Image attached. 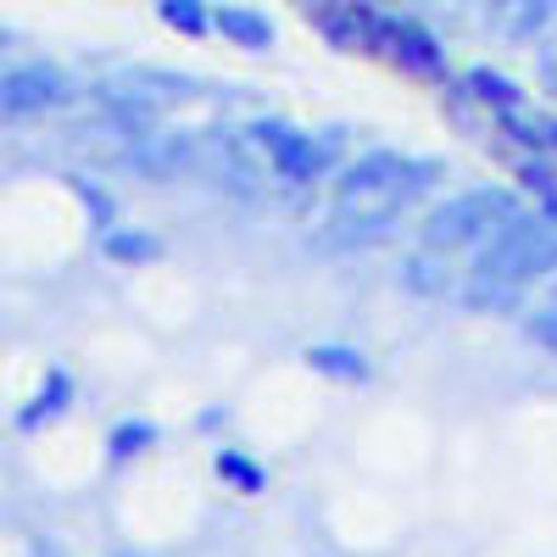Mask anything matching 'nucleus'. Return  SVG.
Instances as JSON below:
<instances>
[{"label":"nucleus","mask_w":557,"mask_h":557,"mask_svg":"<svg viewBox=\"0 0 557 557\" xmlns=\"http://www.w3.org/2000/svg\"><path fill=\"white\" fill-rule=\"evenodd\" d=\"M441 184L435 157H412V151H357L351 162L335 168L330 178V207H335V235L341 240H380L401 223L407 207H418Z\"/></svg>","instance_id":"f257e3e1"},{"label":"nucleus","mask_w":557,"mask_h":557,"mask_svg":"<svg viewBox=\"0 0 557 557\" xmlns=\"http://www.w3.org/2000/svg\"><path fill=\"white\" fill-rule=\"evenodd\" d=\"M552 273H557V212L524 207L469 262V273H462V307L507 318V312L524 307V290H535Z\"/></svg>","instance_id":"f03ea898"},{"label":"nucleus","mask_w":557,"mask_h":557,"mask_svg":"<svg viewBox=\"0 0 557 557\" xmlns=\"http://www.w3.org/2000/svg\"><path fill=\"white\" fill-rule=\"evenodd\" d=\"M524 207H530V196L507 190V184H474V190L441 196L424 212V223H418V246L435 257H480Z\"/></svg>","instance_id":"7ed1b4c3"},{"label":"nucleus","mask_w":557,"mask_h":557,"mask_svg":"<svg viewBox=\"0 0 557 557\" xmlns=\"http://www.w3.org/2000/svg\"><path fill=\"white\" fill-rule=\"evenodd\" d=\"M246 139L257 146L262 168L278 173L285 184H318L323 173H330V162H335L318 134H307V128H296L285 117H251L246 123Z\"/></svg>","instance_id":"20e7f679"},{"label":"nucleus","mask_w":557,"mask_h":557,"mask_svg":"<svg viewBox=\"0 0 557 557\" xmlns=\"http://www.w3.org/2000/svg\"><path fill=\"white\" fill-rule=\"evenodd\" d=\"M73 96V84L51 62H12L0 73V123H34L45 112H57Z\"/></svg>","instance_id":"39448f33"},{"label":"nucleus","mask_w":557,"mask_h":557,"mask_svg":"<svg viewBox=\"0 0 557 557\" xmlns=\"http://www.w3.org/2000/svg\"><path fill=\"white\" fill-rule=\"evenodd\" d=\"M380 57H391L412 78H435V84L446 78V45L418 17H401V12H380Z\"/></svg>","instance_id":"423d86ee"},{"label":"nucleus","mask_w":557,"mask_h":557,"mask_svg":"<svg viewBox=\"0 0 557 557\" xmlns=\"http://www.w3.org/2000/svg\"><path fill=\"white\" fill-rule=\"evenodd\" d=\"M312 17H318L323 39L341 45V51L380 57V7H368V0H323Z\"/></svg>","instance_id":"0eeeda50"},{"label":"nucleus","mask_w":557,"mask_h":557,"mask_svg":"<svg viewBox=\"0 0 557 557\" xmlns=\"http://www.w3.org/2000/svg\"><path fill=\"white\" fill-rule=\"evenodd\" d=\"M401 285L418 296V301H446V296H462V278L451 273V257H435V251H407L401 257Z\"/></svg>","instance_id":"6e6552de"},{"label":"nucleus","mask_w":557,"mask_h":557,"mask_svg":"<svg viewBox=\"0 0 557 557\" xmlns=\"http://www.w3.org/2000/svg\"><path fill=\"white\" fill-rule=\"evenodd\" d=\"M301 362L312 368V374H323L330 385H368V374H374V362H368L351 341H318L301 351Z\"/></svg>","instance_id":"1a4fd4ad"},{"label":"nucleus","mask_w":557,"mask_h":557,"mask_svg":"<svg viewBox=\"0 0 557 557\" xmlns=\"http://www.w3.org/2000/svg\"><path fill=\"white\" fill-rule=\"evenodd\" d=\"M212 23H218V34L228 45H240V51H268V45H273V17L246 7V0H218Z\"/></svg>","instance_id":"9d476101"},{"label":"nucleus","mask_w":557,"mask_h":557,"mask_svg":"<svg viewBox=\"0 0 557 557\" xmlns=\"http://www.w3.org/2000/svg\"><path fill=\"white\" fill-rule=\"evenodd\" d=\"M73 407V374L67 368H51V374L39 380V391L23 401V412H17V430L23 435H39L45 424H57V418Z\"/></svg>","instance_id":"9b49d317"},{"label":"nucleus","mask_w":557,"mask_h":557,"mask_svg":"<svg viewBox=\"0 0 557 557\" xmlns=\"http://www.w3.org/2000/svg\"><path fill=\"white\" fill-rule=\"evenodd\" d=\"M462 84H469V96L491 112V117H513V112H524V89L513 84V78H507L502 67H469V73H462Z\"/></svg>","instance_id":"f8f14e48"},{"label":"nucleus","mask_w":557,"mask_h":557,"mask_svg":"<svg viewBox=\"0 0 557 557\" xmlns=\"http://www.w3.org/2000/svg\"><path fill=\"white\" fill-rule=\"evenodd\" d=\"M101 251H107V262H117V268H146V262L162 257V240L146 235V228H107Z\"/></svg>","instance_id":"ddd939ff"},{"label":"nucleus","mask_w":557,"mask_h":557,"mask_svg":"<svg viewBox=\"0 0 557 557\" xmlns=\"http://www.w3.org/2000/svg\"><path fill=\"white\" fill-rule=\"evenodd\" d=\"M157 17H162L173 34H184V39H207V34H218L207 0H157Z\"/></svg>","instance_id":"4468645a"},{"label":"nucleus","mask_w":557,"mask_h":557,"mask_svg":"<svg viewBox=\"0 0 557 557\" xmlns=\"http://www.w3.org/2000/svg\"><path fill=\"white\" fill-rule=\"evenodd\" d=\"M218 480L235 485L240 496H262V491H268V469H262L251 451H235V446L218 451Z\"/></svg>","instance_id":"2eb2a0df"},{"label":"nucleus","mask_w":557,"mask_h":557,"mask_svg":"<svg viewBox=\"0 0 557 557\" xmlns=\"http://www.w3.org/2000/svg\"><path fill=\"white\" fill-rule=\"evenodd\" d=\"M151 446H157V424H151V418H123V424H112V435H107V457L112 462H128V457L151 451Z\"/></svg>","instance_id":"dca6fc26"},{"label":"nucleus","mask_w":557,"mask_h":557,"mask_svg":"<svg viewBox=\"0 0 557 557\" xmlns=\"http://www.w3.org/2000/svg\"><path fill=\"white\" fill-rule=\"evenodd\" d=\"M519 178H524V196H530L541 212H557V168H552V162H535V157H530Z\"/></svg>","instance_id":"f3484780"},{"label":"nucleus","mask_w":557,"mask_h":557,"mask_svg":"<svg viewBox=\"0 0 557 557\" xmlns=\"http://www.w3.org/2000/svg\"><path fill=\"white\" fill-rule=\"evenodd\" d=\"M524 335H530L535 346L557 351V307H541V312H530V318H524Z\"/></svg>","instance_id":"a211bd4d"},{"label":"nucleus","mask_w":557,"mask_h":557,"mask_svg":"<svg viewBox=\"0 0 557 557\" xmlns=\"http://www.w3.org/2000/svg\"><path fill=\"white\" fill-rule=\"evenodd\" d=\"M73 190H78V201L89 207V218H96V223H112V196L101 190V184H89V178H73Z\"/></svg>","instance_id":"6ab92c4d"},{"label":"nucleus","mask_w":557,"mask_h":557,"mask_svg":"<svg viewBox=\"0 0 557 557\" xmlns=\"http://www.w3.org/2000/svg\"><path fill=\"white\" fill-rule=\"evenodd\" d=\"M546 151H557V117H546Z\"/></svg>","instance_id":"aec40b11"},{"label":"nucleus","mask_w":557,"mask_h":557,"mask_svg":"<svg viewBox=\"0 0 557 557\" xmlns=\"http://www.w3.org/2000/svg\"><path fill=\"white\" fill-rule=\"evenodd\" d=\"M117 557H134V552H117Z\"/></svg>","instance_id":"412c9836"},{"label":"nucleus","mask_w":557,"mask_h":557,"mask_svg":"<svg viewBox=\"0 0 557 557\" xmlns=\"http://www.w3.org/2000/svg\"><path fill=\"white\" fill-rule=\"evenodd\" d=\"M552 307H557V301H552Z\"/></svg>","instance_id":"4be33fe9"}]
</instances>
